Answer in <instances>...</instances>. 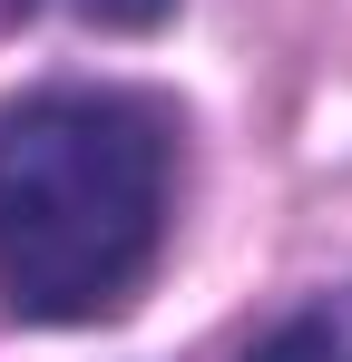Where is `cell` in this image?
<instances>
[{"mask_svg": "<svg viewBox=\"0 0 352 362\" xmlns=\"http://www.w3.org/2000/svg\"><path fill=\"white\" fill-rule=\"evenodd\" d=\"M254 362H352V294H323V303H303L293 323H274L254 343Z\"/></svg>", "mask_w": 352, "mask_h": 362, "instance_id": "7a4b0ae2", "label": "cell"}, {"mask_svg": "<svg viewBox=\"0 0 352 362\" xmlns=\"http://www.w3.org/2000/svg\"><path fill=\"white\" fill-rule=\"evenodd\" d=\"M167 235V118L127 88H40L0 108V303L88 323L137 294Z\"/></svg>", "mask_w": 352, "mask_h": 362, "instance_id": "6da1fadb", "label": "cell"}, {"mask_svg": "<svg viewBox=\"0 0 352 362\" xmlns=\"http://www.w3.org/2000/svg\"><path fill=\"white\" fill-rule=\"evenodd\" d=\"M78 10H88L98 30H157V20H167L176 0H78Z\"/></svg>", "mask_w": 352, "mask_h": 362, "instance_id": "3957f363", "label": "cell"}]
</instances>
